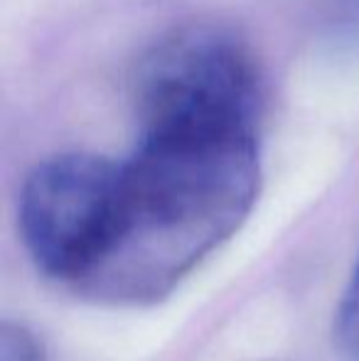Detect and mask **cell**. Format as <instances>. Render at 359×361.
<instances>
[{"label": "cell", "mask_w": 359, "mask_h": 361, "mask_svg": "<svg viewBox=\"0 0 359 361\" xmlns=\"http://www.w3.org/2000/svg\"><path fill=\"white\" fill-rule=\"evenodd\" d=\"M261 185L256 130H140L123 162L114 236L79 295L153 305L251 214Z\"/></svg>", "instance_id": "cell-1"}, {"label": "cell", "mask_w": 359, "mask_h": 361, "mask_svg": "<svg viewBox=\"0 0 359 361\" xmlns=\"http://www.w3.org/2000/svg\"><path fill=\"white\" fill-rule=\"evenodd\" d=\"M335 332L337 342L345 349L347 357L352 361H359V261L355 271H352L350 286H347L340 300V307H337Z\"/></svg>", "instance_id": "cell-4"}, {"label": "cell", "mask_w": 359, "mask_h": 361, "mask_svg": "<svg viewBox=\"0 0 359 361\" xmlns=\"http://www.w3.org/2000/svg\"><path fill=\"white\" fill-rule=\"evenodd\" d=\"M0 361H44L42 344L23 324H3L0 334Z\"/></svg>", "instance_id": "cell-5"}, {"label": "cell", "mask_w": 359, "mask_h": 361, "mask_svg": "<svg viewBox=\"0 0 359 361\" xmlns=\"http://www.w3.org/2000/svg\"><path fill=\"white\" fill-rule=\"evenodd\" d=\"M130 89L140 130H256L264 101L249 44L214 23L185 25L155 42Z\"/></svg>", "instance_id": "cell-2"}, {"label": "cell", "mask_w": 359, "mask_h": 361, "mask_svg": "<svg viewBox=\"0 0 359 361\" xmlns=\"http://www.w3.org/2000/svg\"><path fill=\"white\" fill-rule=\"evenodd\" d=\"M123 162L94 152L47 157L20 195V233L44 276L77 290L94 273L114 236Z\"/></svg>", "instance_id": "cell-3"}]
</instances>
